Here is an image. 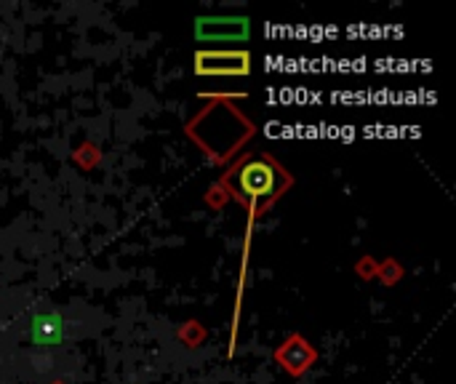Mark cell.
<instances>
[{
	"label": "cell",
	"mask_w": 456,
	"mask_h": 384,
	"mask_svg": "<svg viewBox=\"0 0 456 384\" xmlns=\"http://www.w3.org/2000/svg\"><path fill=\"white\" fill-rule=\"evenodd\" d=\"M227 182H230V190L240 200L259 208V206L273 203L281 192H286L289 184H291V176L273 158L256 155V158H248V160L238 163L230 171Z\"/></svg>",
	"instance_id": "6da1fadb"
},
{
	"label": "cell",
	"mask_w": 456,
	"mask_h": 384,
	"mask_svg": "<svg viewBox=\"0 0 456 384\" xmlns=\"http://www.w3.org/2000/svg\"><path fill=\"white\" fill-rule=\"evenodd\" d=\"M251 56L246 51H203L195 56L198 75H246Z\"/></svg>",
	"instance_id": "7a4b0ae2"
},
{
	"label": "cell",
	"mask_w": 456,
	"mask_h": 384,
	"mask_svg": "<svg viewBox=\"0 0 456 384\" xmlns=\"http://www.w3.org/2000/svg\"><path fill=\"white\" fill-rule=\"evenodd\" d=\"M248 35L246 19H198V37L206 40H240Z\"/></svg>",
	"instance_id": "3957f363"
}]
</instances>
